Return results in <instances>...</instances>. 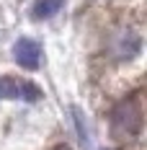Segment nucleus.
<instances>
[{
	"label": "nucleus",
	"mask_w": 147,
	"mask_h": 150,
	"mask_svg": "<svg viewBox=\"0 0 147 150\" xmlns=\"http://www.w3.org/2000/svg\"><path fill=\"white\" fill-rule=\"evenodd\" d=\"M62 5H65V0H36V5H34V18H52L54 13L62 11Z\"/></svg>",
	"instance_id": "20e7f679"
},
{
	"label": "nucleus",
	"mask_w": 147,
	"mask_h": 150,
	"mask_svg": "<svg viewBox=\"0 0 147 150\" xmlns=\"http://www.w3.org/2000/svg\"><path fill=\"white\" fill-rule=\"evenodd\" d=\"M13 57H15V62L21 67L36 70L39 67V60H41V47H39V42H34L29 36H21L13 44Z\"/></svg>",
	"instance_id": "7ed1b4c3"
},
{
	"label": "nucleus",
	"mask_w": 147,
	"mask_h": 150,
	"mask_svg": "<svg viewBox=\"0 0 147 150\" xmlns=\"http://www.w3.org/2000/svg\"><path fill=\"white\" fill-rule=\"evenodd\" d=\"M72 117H75V124H77V132H80V140L85 142V140H88V132H85V127H83V114H80V109H72Z\"/></svg>",
	"instance_id": "39448f33"
},
{
	"label": "nucleus",
	"mask_w": 147,
	"mask_h": 150,
	"mask_svg": "<svg viewBox=\"0 0 147 150\" xmlns=\"http://www.w3.org/2000/svg\"><path fill=\"white\" fill-rule=\"evenodd\" d=\"M111 122H114V127H116L119 132H124V135H137L139 127H142V111H139L137 98H127V101H121V104L114 109Z\"/></svg>",
	"instance_id": "f257e3e1"
},
{
	"label": "nucleus",
	"mask_w": 147,
	"mask_h": 150,
	"mask_svg": "<svg viewBox=\"0 0 147 150\" xmlns=\"http://www.w3.org/2000/svg\"><path fill=\"white\" fill-rule=\"evenodd\" d=\"M0 98H23V101H39L41 91L29 80L15 78H0Z\"/></svg>",
	"instance_id": "f03ea898"
},
{
	"label": "nucleus",
	"mask_w": 147,
	"mask_h": 150,
	"mask_svg": "<svg viewBox=\"0 0 147 150\" xmlns=\"http://www.w3.org/2000/svg\"><path fill=\"white\" fill-rule=\"evenodd\" d=\"M57 150H70V148H57Z\"/></svg>",
	"instance_id": "423d86ee"
}]
</instances>
